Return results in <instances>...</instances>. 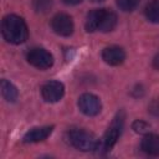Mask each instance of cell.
I'll return each instance as SVG.
<instances>
[{"label":"cell","mask_w":159,"mask_h":159,"mask_svg":"<svg viewBox=\"0 0 159 159\" xmlns=\"http://www.w3.org/2000/svg\"><path fill=\"white\" fill-rule=\"evenodd\" d=\"M65 94V86L60 81H48L41 87V96L46 102H58Z\"/></svg>","instance_id":"obj_6"},{"label":"cell","mask_w":159,"mask_h":159,"mask_svg":"<svg viewBox=\"0 0 159 159\" xmlns=\"http://www.w3.org/2000/svg\"><path fill=\"white\" fill-rule=\"evenodd\" d=\"M144 15L150 22L159 24V0H152L144 9Z\"/></svg>","instance_id":"obj_14"},{"label":"cell","mask_w":159,"mask_h":159,"mask_svg":"<svg viewBox=\"0 0 159 159\" xmlns=\"http://www.w3.org/2000/svg\"><path fill=\"white\" fill-rule=\"evenodd\" d=\"M0 87H1V94L2 97L5 98V101L10 102V103H14L16 102L17 97H19V91L17 88L7 80H1V83H0Z\"/></svg>","instance_id":"obj_13"},{"label":"cell","mask_w":159,"mask_h":159,"mask_svg":"<svg viewBox=\"0 0 159 159\" xmlns=\"http://www.w3.org/2000/svg\"><path fill=\"white\" fill-rule=\"evenodd\" d=\"M140 148L144 153L152 157H159V135L157 134H145L142 139Z\"/></svg>","instance_id":"obj_10"},{"label":"cell","mask_w":159,"mask_h":159,"mask_svg":"<svg viewBox=\"0 0 159 159\" xmlns=\"http://www.w3.org/2000/svg\"><path fill=\"white\" fill-rule=\"evenodd\" d=\"M117 20H118L117 19V14L113 10H111V9H103L98 30L102 31V32H109V31H112L116 27V25H117Z\"/></svg>","instance_id":"obj_11"},{"label":"cell","mask_w":159,"mask_h":159,"mask_svg":"<svg viewBox=\"0 0 159 159\" xmlns=\"http://www.w3.org/2000/svg\"><path fill=\"white\" fill-rule=\"evenodd\" d=\"M26 58H27V62L31 66H34V67H36L39 70H47L53 65L52 55L47 50H45L42 47L31 48L27 52Z\"/></svg>","instance_id":"obj_4"},{"label":"cell","mask_w":159,"mask_h":159,"mask_svg":"<svg viewBox=\"0 0 159 159\" xmlns=\"http://www.w3.org/2000/svg\"><path fill=\"white\" fill-rule=\"evenodd\" d=\"M52 30L60 36H70L73 32L72 17L67 14H56L51 20Z\"/></svg>","instance_id":"obj_7"},{"label":"cell","mask_w":159,"mask_h":159,"mask_svg":"<svg viewBox=\"0 0 159 159\" xmlns=\"http://www.w3.org/2000/svg\"><path fill=\"white\" fill-rule=\"evenodd\" d=\"M78 108L83 114L88 117H93L101 112L102 103L97 96L92 93H83L78 98Z\"/></svg>","instance_id":"obj_5"},{"label":"cell","mask_w":159,"mask_h":159,"mask_svg":"<svg viewBox=\"0 0 159 159\" xmlns=\"http://www.w3.org/2000/svg\"><path fill=\"white\" fill-rule=\"evenodd\" d=\"M139 4V0H117V5L122 11H133Z\"/></svg>","instance_id":"obj_16"},{"label":"cell","mask_w":159,"mask_h":159,"mask_svg":"<svg viewBox=\"0 0 159 159\" xmlns=\"http://www.w3.org/2000/svg\"><path fill=\"white\" fill-rule=\"evenodd\" d=\"M67 5H77V4H80L82 0H63Z\"/></svg>","instance_id":"obj_19"},{"label":"cell","mask_w":159,"mask_h":159,"mask_svg":"<svg viewBox=\"0 0 159 159\" xmlns=\"http://www.w3.org/2000/svg\"><path fill=\"white\" fill-rule=\"evenodd\" d=\"M53 130L52 125H46V127H36L30 129L22 138L24 143H39L45 140Z\"/></svg>","instance_id":"obj_9"},{"label":"cell","mask_w":159,"mask_h":159,"mask_svg":"<svg viewBox=\"0 0 159 159\" xmlns=\"http://www.w3.org/2000/svg\"><path fill=\"white\" fill-rule=\"evenodd\" d=\"M123 122H124V119H123L122 113L120 114L118 113V116L114 118V120L108 127L107 132L104 133L103 139L99 142L98 149H102L103 152H109L114 147V144L117 143V140L120 135V132H122V128H123Z\"/></svg>","instance_id":"obj_3"},{"label":"cell","mask_w":159,"mask_h":159,"mask_svg":"<svg viewBox=\"0 0 159 159\" xmlns=\"http://www.w3.org/2000/svg\"><path fill=\"white\" fill-rule=\"evenodd\" d=\"M1 34L2 37L12 45H20L26 41L29 36L27 25L22 17L17 15H6L1 22Z\"/></svg>","instance_id":"obj_1"},{"label":"cell","mask_w":159,"mask_h":159,"mask_svg":"<svg viewBox=\"0 0 159 159\" xmlns=\"http://www.w3.org/2000/svg\"><path fill=\"white\" fill-rule=\"evenodd\" d=\"M70 143L78 150L82 152H92L98 149L99 140L89 132L84 129H73L68 133Z\"/></svg>","instance_id":"obj_2"},{"label":"cell","mask_w":159,"mask_h":159,"mask_svg":"<svg viewBox=\"0 0 159 159\" xmlns=\"http://www.w3.org/2000/svg\"><path fill=\"white\" fill-rule=\"evenodd\" d=\"M91 1H93V2H102V1H104V0H91Z\"/></svg>","instance_id":"obj_20"},{"label":"cell","mask_w":159,"mask_h":159,"mask_svg":"<svg viewBox=\"0 0 159 159\" xmlns=\"http://www.w3.org/2000/svg\"><path fill=\"white\" fill-rule=\"evenodd\" d=\"M102 58L111 66H118L125 60V52L119 46H108L102 51Z\"/></svg>","instance_id":"obj_8"},{"label":"cell","mask_w":159,"mask_h":159,"mask_svg":"<svg viewBox=\"0 0 159 159\" xmlns=\"http://www.w3.org/2000/svg\"><path fill=\"white\" fill-rule=\"evenodd\" d=\"M132 128H133V130H134L135 133H139V134H144V133H147V132L149 130L150 125H149L147 122L142 120V119H137V120H134V122H133V124H132Z\"/></svg>","instance_id":"obj_17"},{"label":"cell","mask_w":159,"mask_h":159,"mask_svg":"<svg viewBox=\"0 0 159 159\" xmlns=\"http://www.w3.org/2000/svg\"><path fill=\"white\" fill-rule=\"evenodd\" d=\"M32 7L39 14H45L52 7V0H32Z\"/></svg>","instance_id":"obj_15"},{"label":"cell","mask_w":159,"mask_h":159,"mask_svg":"<svg viewBox=\"0 0 159 159\" xmlns=\"http://www.w3.org/2000/svg\"><path fill=\"white\" fill-rule=\"evenodd\" d=\"M102 12H103V9H93L87 14L84 27L88 32H93V31L98 30L101 17H102Z\"/></svg>","instance_id":"obj_12"},{"label":"cell","mask_w":159,"mask_h":159,"mask_svg":"<svg viewBox=\"0 0 159 159\" xmlns=\"http://www.w3.org/2000/svg\"><path fill=\"white\" fill-rule=\"evenodd\" d=\"M153 67L159 71V53H157L155 57L153 58Z\"/></svg>","instance_id":"obj_18"}]
</instances>
